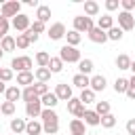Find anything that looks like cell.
<instances>
[{
	"label": "cell",
	"mask_w": 135,
	"mask_h": 135,
	"mask_svg": "<svg viewBox=\"0 0 135 135\" xmlns=\"http://www.w3.org/2000/svg\"><path fill=\"white\" fill-rule=\"evenodd\" d=\"M78 99H80L84 105H89V103H95V91H91V89H84V91H80Z\"/></svg>",
	"instance_id": "32"
},
{
	"label": "cell",
	"mask_w": 135,
	"mask_h": 135,
	"mask_svg": "<svg viewBox=\"0 0 135 135\" xmlns=\"http://www.w3.org/2000/svg\"><path fill=\"white\" fill-rule=\"evenodd\" d=\"M4 91H6V84H4L2 80H0V93H4Z\"/></svg>",
	"instance_id": "49"
},
{
	"label": "cell",
	"mask_w": 135,
	"mask_h": 135,
	"mask_svg": "<svg viewBox=\"0 0 135 135\" xmlns=\"http://www.w3.org/2000/svg\"><path fill=\"white\" fill-rule=\"evenodd\" d=\"M25 4H27V6H36V8L40 6V4H38V0H25Z\"/></svg>",
	"instance_id": "47"
},
{
	"label": "cell",
	"mask_w": 135,
	"mask_h": 135,
	"mask_svg": "<svg viewBox=\"0 0 135 135\" xmlns=\"http://www.w3.org/2000/svg\"><path fill=\"white\" fill-rule=\"evenodd\" d=\"M122 36H124V32H122L118 25H114L112 30H108V40H112V42H120Z\"/></svg>",
	"instance_id": "33"
},
{
	"label": "cell",
	"mask_w": 135,
	"mask_h": 135,
	"mask_svg": "<svg viewBox=\"0 0 135 135\" xmlns=\"http://www.w3.org/2000/svg\"><path fill=\"white\" fill-rule=\"evenodd\" d=\"M114 91L118 93V95H127V91H129V78H116L114 80Z\"/></svg>",
	"instance_id": "30"
},
{
	"label": "cell",
	"mask_w": 135,
	"mask_h": 135,
	"mask_svg": "<svg viewBox=\"0 0 135 135\" xmlns=\"http://www.w3.org/2000/svg\"><path fill=\"white\" fill-rule=\"evenodd\" d=\"M108 86V80H105V76L103 74H93L91 76V91H95V93H99V91H103Z\"/></svg>",
	"instance_id": "12"
},
{
	"label": "cell",
	"mask_w": 135,
	"mask_h": 135,
	"mask_svg": "<svg viewBox=\"0 0 135 135\" xmlns=\"http://www.w3.org/2000/svg\"><path fill=\"white\" fill-rule=\"evenodd\" d=\"M23 34L30 38V42H32V44H34V42H38V38H40V36H38V34H34L32 30H27V32H23Z\"/></svg>",
	"instance_id": "46"
},
{
	"label": "cell",
	"mask_w": 135,
	"mask_h": 135,
	"mask_svg": "<svg viewBox=\"0 0 135 135\" xmlns=\"http://www.w3.org/2000/svg\"><path fill=\"white\" fill-rule=\"evenodd\" d=\"M127 133L129 135H135V118H129L127 120Z\"/></svg>",
	"instance_id": "45"
},
{
	"label": "cell",
	"mask_w": 135,
	"mask_h": 135,
	"mask_svg": "<svg viewBox=\"0 0 135 135\" xmlns=\"http://www.w3.org/2000/svg\"><path fill=\"white\" fill-rule=\"evenodd\" d=\"M34 61H36V65H38V68H49L51 55H49L46 51H38V53H36V57H34Z\"/></svg>",
	"instance_id": "28"
},
{
	"label": "cell",
	"mask_w": 135,
	"mask_h": 135,
	"mask_svg": "<svg viewBox=\"0 0 135 135\" xmlns=\"http://www.w3.org/2000/svg\"><path fill=\"white\" fill-rule=\"evenodd\" d=\"M42 103H40V99H34V101H30V103H25V116L30 118V120H36V118H40V114H42Z\"/></svg>",
	"instance_id": "10"
},
{
	"label": "cell",
	"mask_w": 135,
	"mask_h": 135,
	"mask_svg": "<svg viewBox=\"0 0 135 135\" xmlns=\"http://www.w3.org/2000/svg\"><path fill=\"white\" fill-rule=\"evenodd\" d=\"M8 127H11V131H13L15 135H21V133H25V127H27V120H25V118H11V122H8Z\"/></svg>",
	"instance_id": "17"
},
{
	"label": "cell",
	"mask_w": 135,
	"mask_h": 135,
	"mask_svg": "<svg viewBox=\"0 0 135 135\" xmlns=\"http://www.w3.org/2000/svg\"><path fill=\"white\" fill-rule=\"evenodd\" d=\"M86 36H89V40H91V42H95V44H103V42H108V32L99 30L97 25H95Z\"/></svg>",
	"instance_id": "11"
},
{
	"label": "cell",
	"mask_w": 135,
	"mask_h": 135,
	"mask_svg": "<svg viewBox=\"0 0 135 135\" xmlns=\"http://www.w3.org/2000/svg\"><path fill=\"white\" fill-rule=\"evenodd\" d=\"M8 27H11V21H8L6 17H2V15H0V32H2L4 36H6V32H8Z\"/></svg>",
	"instance_id": "44"
},
{
	"label": "cell",
	"mask_w": 135,
	"mask_h": 135,
	"mask_svg": "<svg viewBox=\"0 0 135 135\" xmlns=\"http://www.w3.org/2000/svg\"><path fill=\"white\" fill-rule=\"evenodd\" d=\"M95 70V63L93 59H80L78 63V74H84V76H91V72Z\"/></svg>",
	"instance_id": "24"
},
{
	"label": "cell",
	"mask_w": 135,
	"mask_h": 135,
	"mask_svg": "<svg viewBox=\"0 0 135 135\" xmlns=\"http://www.w3.org/2000/svg\"><path fill=\"white\" fill-rule=\"evenodd\" d=\"M21 99H23L25 103H30V101H34V99H40V97L36 95V91H34V84H32V86L21 89Z\"/></svg>",
	"instance_id": "31"
},
{
	"label": "cell",
	"mask_w": 135,
	"mask_h": 135,
	"mask_svg": "<svg viewBox=\"0 0 135 135\" xmlns=\"http://www.w3.org/2000/svg\"><path fill=\"white\" fill-rule=\"evenodd\" d=\"M97 27H99V30H103V32H108V30H112V27H114V17H112L110 13H105V15H101V17L97 19Z\"/></svg>",
	"instance_id": "21"
},
{
	"label": "cell",
	"mask_w": 135,
	"mask_h": 135,
	"mask_svg": "<svg viewBox=\"0 0 135 135\" xmlns=\"http://www.w3.org/2000/svg\"><path fill=\"white\" fill-rule=\"evenodd\" d=\"M4 97H6V101H17V99H21V89L17 86V84H13V86H6V91H4Z\"/></svg>",
	"instance_id": "25"
},
{
	"label": "cell",
	"mask_w": 135,
	"mask_h": 135,
	"mask_svg": "<svg viewBox=\"0 0 135 135\" xmlns=\"http://www.w3.org/2000/svg\"><path fill=\"white\" fill-rule=\"evenodd\" d=\"M72 86H76V89H80V91L89 89V86H91V76H84V74H74V76H72Z\"/></svg>",
	"instance_id": "14"
},
{
	"label": "cell",
	"mask_w": 135,
	"mask_h": 135,
	"mask_svg": "<svg viewBox=\"0 0 135 135\" xmlns=\"http://www.w3.org/2000/svg\"><path fill=\"white\" fill-rule=\"evenodd\" d=\"M51 6H46V4H40L38 8H36V21H42V23H46V21H51Z\"/></svg>",
	"instance_id": "20"
},
{
	"label": "cell",
	"mask_w": 135,
	"mask_h": 135,
	"mask_svg": "<svg viewBox=\"0 0 135 135\" xmlns=\"http://www.w3.org/2000/svg\"><path fill=\"white\" fill-rule=\"evenodd\" d=\"M15 110H17V105H15L13 101H2V103H0L2 116H15Z\"/></svg>",
	"instance_id": "35"
},
{
	"label": "cell",
	"mask_w": 135,
	"mask_h": 135,
	"mask_svg": "<svg viewBox=\"0 0 135 135\" xmlns=\"http://www.w3.org/2000/svg\"><path fill=\"white\" fill-rule=\"evenodd\" d=\"M0 15L6 17V19H15L17 15H21V2H19V0L2 2V6H0Z\"/></svg>",
	"instance_id": "3"
},
{
	"label": "cell",
	"mask_w": 135,
	"mask_h": 135,
	"mask_svg": "<svg viewBox=\"0 0 135 135\" xmlns=\"http://www.w3.org/2000/svg\"><path fill=\"white\" fill-rule=\"evenodd\" d=\"M34 78H36L34 72H19V74H17V86H19V84H21L23 89H25V86H32V84H34Z\"/></svg>",
	"instance_id": "18"
},
{
	"label": "cell",
	"mask_w": 135,
	"mask_h": 135,
	"mask_svg": "<svg viewBox=\"0 0 135 135\" xmlns=\"http://www.w3.org/2000/svg\"><path fill=\"white\" fill-rule=\"evenodd\" d=\"M40 103H42V108H49V110H55V108H57V103H59V99H57V95H55V91H49L46 95H42V97H40Z\"/></svg>",
	"instance_id": "15"
},
{
	"label": "cell",
	"mask_w": 135,
	"mask_h": 135,
	"mask_svg": "<svg viewBox=\"0 0 135 135\" xmlns=\"http://www.w3.org/2000/svg\"><path fill=\"white\" fill-rule=\"evenodd\" d=\"M34 76H36V82H49L53 74H51L49 68H36L34 70Z\"/></svg>",
	"instance_id": "26"
},
{
	"label": "cell",
	"mask_w": 135,
	"mask_h": 135,
	"mask_svg": "<svg viewBox=\"0 0 135 135\" xmlns=\"http://www.w3.org/2000/svg\"><path fill=\"white\" fill-rule=\"evenodd\" d=\"M11 25H13L19 34H23V32H27V30H30L32 21H30V17H27L25 13H21V15H17L15 19H11Z\"/></svg>",
	"instance_id": "8"
},
{
	"label": "cell",
	"mask_w": 135,
	"mask_h": 135,
	"mask_svg": "<svg viewBox=\"0 0 135 135\" xmlns=\"http://www.w3.org/2000/svg\"><path fill=\"white\" fill-rule=\"evenodd\" d=\"M13 76H15V72L11 70V68H2V72H0V80L6 84V82H11L13 80Z\"/></svg>",
	"instance_id": "41"
},
{
	"label": "cell",
	"mask_w": 135,
	"mask_h": 135,
	"mask_svg": "<svg viewBox=\"0 0 135 135\" xmlns=\"http://www.w3.org/2000/svg\"><path fill=\"white\" fill-rule=\"evenodd\" d=\"M82 122H84L86 127H99V124H101V116H99L95 110H86V114H84Z\"/></svg>",
	"instance_id": "16"
},
{
	"label": "cell",
	"mask_w": 135,
	"mask_h": 135,
	"mask_svg": "<svg viewBox=\"0 0 135 135\" xmlns=\"http://www.w3.org/2000/svg\"><path fill=\"white\" fill-rule=\"evenodd\" d=\"M118 27H120L122 32H131V30H135V17H133V13H124V11H120V13H118Z\"/></svg>",
	"instance_id": "7"
},
{
	"label": "cell",
	"mask_w": 135,
	"mask_h": 135,
	"mask_svg": "<svg viewBox=\"0 0 135 135\" xmlns=\"http://www.w3.org/2000/svg\"><path fill=\"white\" fill-rule=\"evenodd\" d=\"M95 112H97L99 116L110 114V101H95Z\"/></svg>",
	"instance_id": "37"
},
{
	"label": "cell",
	"mask_w": 135,
	"mask_h": 135,
	"mask_svg": "<svg viewBox=\"0 0 135 135\" xmlns=\"http://www.w3.org/2000/svg\"><path fill=\"white\" fill-rule=\"evenodd\" d=\"M84 15L86 17H97L99 15V2H95V0H84Z\"/></svg>",
	"instance_id": "22"
},
{
	"label": "cell",
	"mask_w": 135,
	"mask_h": 135,
	"mask_svg": "<svg viewBox=\"0 0 135 135\" xmlns=\"http://www.w3.org/2000/svg\"><path fill=\"white\" fill-rule=\"evenodd\" d=\"M120 8L124 13H133L135 11V0H120Z\"/></svg>",
	"instance_id": "42"
},
{
	"label": "cell",
	"mask_w": 135,
	"mask_h": 135,
	"mask_svg": "<svg viewBox=\"0 0 135 135\" xmlns=\"http://www.w3.org/2000/svg\"><path fill=\"white\" fill-rule=\"evenodd\" d=\"M2 57H4V51H2V49H0V61H2Z\"/></svg>",
	"instance_id": "51"
},
{
	"label": "cell",
	"mask_w": 135,
	"mask_h": 135,
	"mask_svg": "<svg viewBox=\"0 0 135 135\" xmlns=\"http://www.w3.org/2000/svg\"><path fill=\"white\" fill-rule=\"evenodd\" d=\"M63 61L59 59V55L57 57H51V61H49V70H51V74H59V72H63Z\"/></svg>",
	"instance_id": "29"
},
{
	"label": "cell",
	"mask_w": 135,
	"mask_h": 135,
	"mask_svg": "<svg viewBox=\"0 0 135 135\" xmlns=\"http://www.w3.org/2000/svg\"><path fill=\"white\" fill-rule=\"evenodd\" d=\"M65 34H68V30H65V25H63L61 21L53 23V25L46 30V36H49V40H61V38H65Z\"/></svg>",
	"instance_id": "9"
},
{
	"label": "cell",
	"mask_w": 135,
	"mask_h": 135,
	"mask_svg": "<svg viewBox=\"0 0 135 135\" xmlns=\"http://www.w3.org/2000/svg\"><path fill=\"white\" fill-rule=\"evenodd\" d=\"M0 114H2V112H0Z\"/></svg>",
	"instance_id": "54"
},
{
	"label": "cell",
	"mask_w": 135,
	"mask_h": 135,
	"mask_svg": "<svg viewBox=\"0 0 135 135\" xmlns=\"http://www.w3.org/2000/svg\"><path fill=\"white\" fill-rule=\"evenodd\" d=\"M101 127L103 129H114L116 127V116L110 112V114H105V116H101Z\"/></svg>",
	"instance_id": "36"
},
{
	"label": "cell",
	"mask_w": 135,
	"mask_h": 135,
	"mask_svg": "<svg viewBox=\"0 0 135 135\" xmlns=\"http://www.w3.org/2000/svg\"><path fill=\"white\" fill-rule=\"evenodd\" d=\"M25 135H44L42 122H40V120H27V127H25Z\"/></svg>",
	"instance_id": "19"
},
{
	"label": "cell",
	"mask_w": 135,
	"mask_h": 135,
	"mask_svg": "<svg viewBox=\"0 0 135 135\" xmlns=\"http://www.w3.org/2000/svg\"><path fill=\"white\" fill-rule=\"evenodd\" d=\"M68 129H70V135H86V124L80 118H72Z\"/></svg>",
	"instance_id": "13"
},
{
	"label": "cell",
	"mask_w": 135,
	"mask_h": 135,
	"mask_svg": "<svg viewBox=\"0 0 135 135\" xmlns=\"http://www.w3.org/2000/svg\"><path fill=\"white\" fill-rule=\"evenodd\" d=\"M131 61H133V59L122 53V55L116 57V68H118V70H129V68H131Z\"/></svg>",
	"instance_id": "34"
},
{
	"label": "cell",
	"mask_w": 135,
	"mask_h": 135,
	"mask_svg": "<svg viewBox=\"0 0 135 135\" xmlns=\"http://www.w3.org/2000/svg\"><path fill=\"white\" fill-rule=\"evenodd\" d=\"M32 68H34V61H32V57H27V55H21V57H13L11 59V70L13 72H32Z\"/></svg>",
	"instance_id": "2"
},
{
	"label": "cell",
	"mask_w": 135,
	"mask_h": 135,
	"mask_svg": "<svg viewBox=\"0 0 135 135\" xmlns=\"http://www.w3.org/2000/svg\"><path fill=\"white\" fill-rule=\"evenodd\" d=\"M0 72H2V68H0Z\"/></svg>",
	"instance_id": "53"
},
{
	"label": "cell",
	"mask_w": 135,
	"mask_h": 135,
	"mask_svg": "<svg viewBox=\"0 0 135 135\" xmlns=\"http://www.w3.org/2000/svg\"><path fill=\"white\" fill-rule=\"evenodd\" d=\"M30 30H32L34 34H38V36H40V34H42V32H46L49 27H46V23H42V21H36V19H34V23L30 25Z\"/></svg>",
	"instance_id": "39"
},
{
	"label": "cell",
	"mask_w": 135,
	"mask_h": 135,
	"mask_svg": "<svg viewBox=\"0 0 135 135\" xmlns=\"http://www.w3.org/2000/svg\"><path fill=\"white\" fill-rule=\"evenodd\" d=\"M68 112L74 116V118H84V114H86V105L78 99V97H72L70 101H68Z\"/></svg>",
	"instance_id": "5"
},
{
	"label": "cell",
	"mask_w": 135,
	"mask_h": 135,
	"mask_svg": "<svg viewBox=\"0 0 135 135\" xmlns=\"http://www.w3.org/2000/svg\"><path fill=\"white\" fill-rule=\"evenodd\" d=\"M59 59H61L63 63H80L82 55H80V51H78L76 46L63 44V46L59 49Z\"/></svg>",
	"instance_id": "1"
},
{
	"label": "cell",
	"mask_w": 135,
	"mask_h": 135,
	"mask_svg": "<svg viewBox=\"0 0 135 135\" xmlns=\"http://www.w3.org/2000/svg\"><path fill=\"white\" fill-rule=\"evenodd\" d=\"M0 49H2L4 53H13V51H17V40L6 34V36L2 38V42H0Z\"/></svg>",
	"instance_id": "23"
},
{
	"label": "cell",
	"mask_w": 135,
	"mask_h": 135,
	"mask_svg": "<svg viewBox=\"0 0 135 135\" xmlns=\"http://www.w3.org/2000/svg\"><path fill=\"white\" fill-rule=\"evenodd\" d=\"M2 38H4V34H2V32H0V42H2Z\"/></svg>",
	"instance_id": "52"
},
{
	"label": "cell",
	"mask_w": 135,
	"mask_h": 135,
	"mask_svg": "<svg viewBox=\"0 0 135 135\" xmlns=\"http://www.w3.org/2000/svg\"><path fill=\"white\" fill-rule=\"evenodd\" d=\"M131 72H133V76H135V61H131V68H129Z\"/></svg>",
	"instance_id": "50"
},
{
	"label": "cell",
	"mask_w": 135,
	"mask_h": 135,
	"mask_svg": "<svg viewBox=\"0 0 135 135\" xmlns=\"http://www.w3.org/2000/svg\"><path fill=\"white\" fill-rule=\"evenodd\" d=\"M74 27L72 30H76L78 34H89L93 27H95V23H93V19L91 17H86V15H76L74 17V23H72Z\"/></svg>",
	"instance_id": "4"
},
{
	"label": "cell",
	"mask_w": 135,
	"mask_h": 135,
	"mask_svg": "<svg viewBox=\"0 0 135 135\" xmlns=\"http://www.w3.org/2000/svg\"><path fill=\"white\" fill-rule=\"evenodd\" d=\"M118 6H120V0H105V11H108V13L118 11Z\"/></svg>",
	"instance_id": "43"
},
{
	"label": "cell",
	"mask_w": 135,
	"mask_h": 135,
	"mask_svg": "<svg viewBox=\"0 0 135 135\" xmlns=\"http://www.w3.org/2000/svg\"><path fill=\"white\" fill-rule=\"evenodd\" d=\"M129 89H135V76L129 78Z\"/></svg>",
	"instance_id": "48"
},
{
	"label": "cell",
	"mask_w": 135,
	"mask_h": 135,
	"mask_svg": "<svg viewBox=\"0 0 135 135\" xmlns=\"http://www.w3.org/2000/svg\"><path fill=\"white\" fill-rule=\"evenodd\" d=\"M15 40H17V49H21V51H23V49H27V46L32 44V42H30V38H27L25 34H17V38H15Z\"/></svg>",
	"instance_id": "40"
},
{
	"label": "cell",
	"mask_w": 135,
	"mask_h": 135,
	"mask_svg": "<svg viewBox=\"0 0 135 135\" xmlns=\"http://www.w3.org/2000/svg\"><path fill=\"white\" fill-rule=\"evenodd\" d=\"M34 91H36L38 97H42V95H46L51 89H49V82H34Z\"/></svg>",
	"instance_id": "38"
},
{
	"label": "cell",
	"mask_w": 135,
	"mask_h": 135,
	"mask_svg": "<svg viewBox=\"0 0 135 135\" xmlns=\"http://www.w3.org/2000/svg\"><path fill=\"white\" fill-rule=\"evenodd\" d=\"M55 95L59 101H70L74 97V86L68 82H59V84H55Z\"/></svg>",
	"instance_id": "6"
},
{
	"label": "cell",
	"mask_w": 135,
	"mask_h": 135,
	"mask_svg": "<svg viewBox=\"0 0 135 135\" xmlns=\"http://www.w3.org/2000/svg\"><path fill=\"white\" fill-rule=\"evenodd\" d=\"M65 40H68V44H70V46H76V49H78V44H80V40H82V34H78L76 30H68Z\"/></svg>",
	"instance_id": "27"
}]
</instances>
